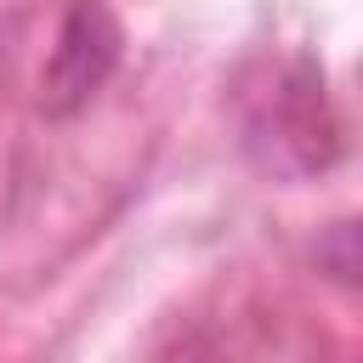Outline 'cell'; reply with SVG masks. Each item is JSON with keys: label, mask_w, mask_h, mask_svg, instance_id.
<instances>
[{"label": "cell", "mask_w": 363, "mask_h": 363, "mask_svg": "<svg viewBox=\"0 0 363 363\" xmlns=\"http://www.w3.org/2000/svg\"><path fill=\"white\" fill-rule=\"evenodd\" d=\"M312 267H318L329 284L363 295V216L329 221V227L318 233V244H312Z\"/></svg>", "instance_id": "cell-3"}, {"label": "cell", "mask_w": 363, "mask_h": 363, "mask_svg": "<svg viewBox=\"0 0 363 363\" xmlns=\"http://www.w3.org/2000/svg\"><path fill=\"white\" fill-rule=\"evenodd\" d=\"M244 159L272 182H306L340 159V125L323 91V68L306 51L261 62L238 91Z\"/></svg>", "instance_id": "cell-1"}, {"label": "cell", "mask_w": 363, "mask_h": 363, "mask_svg": "<svg viewBox=\"0 0 363 363\" xmlns=\"http://www.w3.org/2000/svg\"><path fill=\"white\" fill-rule=\"evenodd\" d=\"M119 57H125V28H119L113 6L108 0H68L57 40L45 51V68H40V108L51 119L91 108V96L113 79Z\"/></svg>", "instance_id": "cell-2"}]
</instances>
